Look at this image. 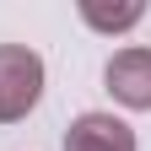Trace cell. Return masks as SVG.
Returning <instances> with one entry per match:
<instances>
[{"instance_id": "cell-1", "label": "cell", "mask_w": 151, "mask_h": 151, "mask_svg": "<svg viewBox=\"0 0 151 151\" xmlns=\"http://www.w3.org/2000/svg\"><path fill=\"white\" fill-rule=\"evenodd\" d=\"M43 97V60L27 43H0V124L27 119Z\"/></svg>"}, {"instance_id": "cell-2", "label": "cell", "mask_w": 151, "mask_h": 151, "mask_svg": "<svg viewBox=\"0 0 151 151\" xmlns=\"http://www.w3.org/2000/svg\"><path fill=\"white\" fill-rule=\"evenodd\" d=\"M103 81H108V92H113L124 108L146 113V108H151V49H119V54L108 60Z\"/></svg>"}, {"instance_id": "cell-3", "label": "cell", "mask_w": 151, "mask_h": 151, "mask_svg": "<svg viewBox=\"0 0 151 151\" xmlns=\"http://www.w3.org/2000/svg\"><path fill=\"white\" fill-rule=\"evenodd\" d=\"M65 151H140L135 146V129L113 113H81L70 129H65Z\"/></svg>"}, {"instance_id": "cell-4", "label": "cell", "mask_w": 151, "mask_h": 151, "mask_svg": "<svg viewBox=\"0 0 151 151\" xmlns=\"http://www.w3.org/2000/svg\"><path fill=\"white\" fill-rule=\"evenodd\" d=\"M146 16V6H97V0H81V22L97 32H129Z\"/></svg>"}]
</instances>
